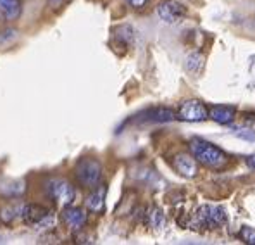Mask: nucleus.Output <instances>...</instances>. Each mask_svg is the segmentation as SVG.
Masks as SVG:
<instances>
[{
    "instance_id": "obj_1",
    "label": "nucleus",
    "mask_w": 255,
    "mask_h": 245,
    "mask_svg": "<svg viewBox=\"0 0 255 245\" xmlns=\"http://www.w3.org/2000/svg\"><path fill=\"white\" fill-rule=\"evenodd\" d=\"M190 152L205 168L211 169H223L228 164V157L219 147L214 143L204 140V138H191L190 140Z\"/></svg>"
},
{
    "instance_id": "obj_2",
    "label": "nucleus",
    "mask_w": 255,
    "mask_h": 245,
    "mask_svg": "<svg viewBox=\"0 0 255 245\" xmlns=\"http://www.w3.org/2000/svg\"><path fill=\"white\" fill-rule=\"evenodd\" d=\"M74 176L85 188H95L102 182V164L93 157H81L74 166Z\"/></svg>"
},
{
    "instance_id": "obj_3",
    "label": "nucleus",
    "mask_w": 255,
    "mask_h": 245,
    "mask_svg": "<svg viewBox=\"0 0 255 245\" xmlns=\"http://www.w3.org/2000/svg\"><path fill=\"white\" fill-rule=\"evenodd\" d=\"M47 195L55 202V206L64 207L71 206L76 197V190H74L73 183H69L64 178H52L47 182Z\"/></svg>"
},
{
    "instance_id": "obj_4",
    "label": "nucleus",
    "mask_w": 255,
    "mask_h": 245,
    "mask_svg": "<svg viewBox=\"0 0 255 245\" xmlns=\"http://www.w3.org/2000/svg\"><path fill=\"white\" fill-rule=\"evenodd\" d=\"M197 221L198 225L205 226V228H221L228 223V214L224 207L221 206L204 204L197 209Z\"/></svg>"
},
{
    "instance_id": "obj_5",
    "label": "nucleus",
    "mask_w": 255,
    "mask_h": 245,
    "mask_svg": "<svg viewBox=\"0 0 255 245\" xmlns=\"http://www.w3.org/2000/svg\"><path fill=\"white\" fill-rule=\"evenodd\" d=\"M176 118L181 119L186 123H200L205 121L209 118V109L205 107L204 102L197 99H190L185 102L179 104L178 112H176Z\"/></svg>"
},
{
    "instance_id": "obj_6",
    "label": "nucleus",
    "mask_w": 255,
    "mask_h": 245,
    "mask_svg": "<svg viewBox=\"0 0 255 245\" xmlns=\"http://www.w3.org/2000/svg\"><path fill=\"white\" fill-rule=\"evenodd\" d=\"M157 14L164 22L174 24V22H179L186 16V7L183 3L176 2V0H164L157 7Z\"/></svg>"
},
{
    "instance_id": "obj_7",
    "label": "nucleus",
    "mask_w": 255,
    "mask_h": 245,
    "mask_svg": "<svg viewBox=\"0 0 255 245\" xmlns=\"http://www.w3.org/2000/svg\"><path fill=\"white\" fill-rule=\"evenodd\" d=\"M64 225L67 226L73 232H78V230H83L86 225V220H88V214L83 207H76V206H67L62 209L61 214Z\"/></svg>"
},
{
    "instance_id": "obj_8",
    "label": "nucleus",
    "mask_w": 255,
    "mask_h": 245,
    "mask_svg": "<svg viewBox=\"0 0 255 245\" xmlns=\"http://www.w3.org/2000/svg\"><path fill=\"white\" fill-rule=\"evenodd\" d=\"M172 166H174L176 171H178L181 176H185V178H193V176H197V173H198L197 159L185 152L176 154L174 159H172Z\"/></svg>"
},
{
    "instance_id": "obj_9",
    "label": "nucleus",
    "mask_w": 255,
    "mask_h": 245,
    "mask_svg": "<svg viewBox=\"0 0 255 245\" xmlns=\"http://www.w3.org/2000/svg\"><path fill=\"white\" fill-rule=\"evenodd\" d=\"M48 213H50V211H48L45 206H40V204H24V206H22L21 220L24 221V225L35 228V226L38 225Z\"/></svg>"
},
{
    "instance_id": "obj_10",
    "label": "nucleus",
    "mask_w": 255,
    "mask_h": 245,
    "mask_svg": "<svg viewBox=\"0 0 255 245\" xmlns=\"http://www.w3.org/2000/svg\"><path fill=\"white\" fill-rule=\"evenodd\" d=\"M22 14L21 0H0V22H12Z\"/></svg>"
},
{
    "instance_id": "obj_11",
    "label": "nucleus",
    "mask_w": 255,
    "mask_h": 245,
    "mask_svg": "<svg viewBox=\"0 0 255 245\" xmlns=\"http://www.w3.org/2000/svg\"><path fill=\"white\" fill-rule=\"evenodd\" d=\"M209 118L219 124H231L236 118V109L233 105L216 104L209 107Z\"/></svg>"
},
{
    "instance_id": "obj_12",
    "label": "nucleus",
    "mask_w": 255,
    "mask_h": 245,
    "mask_svg": "<svg viewBox=\"0 0 255 245\" xmlns=\"http://www.w3.org/2000/svg\"><path fill=\"white\" fill-rule=\"evenodd\" d=\"M85 207L90 213H102L104 207H106V187L104 185L92 188V192L85 201Z\"/></svg>"
},
{
    "instance_id": "obj_13",
    "label": "nucleus",
    "mask_w": 255,
    "mask_h": 245,
    "mask_svg": "<svg viewBox=\"0 0 255 245\" xmlns=\"http://www.w3.org/2000/svg\"><path fill=\"white\" fill-rule=\"evenodd\" d=\"M176 118V112L169 107H155L141 114V121L147 123H167Z\"/></svg>"
},
{
    "instance_id": "obj_14",
    "label": "nucleus",
    "mask_w": 255,
    "mask_h": 245,
    "mask_svg": "<svg viewBox=\"0 0 255 245\" xmlns=\"http://www.w3.org/2000/svg\"><path fill=\"white\" fill-rule=\"evenodd\" d=\"M22 206H24V204H17V202H10L9 206L3 207L2 213H0V216H2V220H3V223H12V221H16L17 218H21Z\"/></svg>"
},
{
    "instance_id": "obj_15",
    "label": "nucleus",
    "mask_w": 255,
    "mask_h": 245,
    "mask_svg": "<svg viewBox=\"0 0 255 245\" xmlns=\"http://www.w3.org/2000/svg\"><path fill=\"white\" fill-rule=\"evenodd\" d=\"M202 66H204V55L200 52H193V54H190L186 57V69L190 73H198L202 69Z\"/></svg>"
},
{
    "instance_id": "obj_16",
    "label": "nucleus",
    "mask_w": 255,
    "mask_h": 245,
    "mask_svg": "<svg viewBox=\"0 0 255 245\" xmlns=\"http://www.w3.org/2000/svg\"><path fill=\"white\" fill-rule=\"evenodd\" d=\"M147 216H148V223L152 226H155V228H160V226H164V223H166L164 213L159 209V207H152Z\"/></svg>"
},
{
    "instance_id": "obj_17",
    "label": "nucleus",
    "mask_w": 255,
    "mask_h": 245,
    "mask_svg": "<svg viewBox=\"0 0 255 245\" xmlns=\"http://www.w3.org/2000/svg\"><path fill=\"white\" fill-rule=\"evenodd\" d=\"M240 237L245 244L255 245V228H252V226H243L240 230Z\"/></svg>"
},
{
    "instance_id": "obj_18",
    "label": "nucleus",
    "mask_w": 255,
    "mask_h": 245,
    "mask_svg": "<svg viewBox=\"0 0 255 245\" xmlns=\"http://www.w3.org/2000/svg\"><path fill=\"white\" fill-rule=\"evenodd\" d=\"M16 29H5V31L0 33V47H2L5 41H12L14 38H16Z\"/></svg>"
},
{
    "instance_id": "obj_19",
    "label": "nucleus",
    "mask_w": 255,
    "mask_h": 245,
    "mask_svg": "<svg viewBox=\"0 0 255 245\" xmlns=\"http://www.w3.org/2000/svg\"><path fill=\"white\" fill-rule=\"evenodd\" d=\"M76 233V242L78 244H92L93 242V237H88V235H83V233H81V230H78V232H74Z\"/></svg>"
},
{
    "instance_id": "obj_20",
    "label": "nucleus",
    "mask_w": 255,
    "mask_h": 245,
    "mask_svg": "<svg viewBox=\"0 0 255 245\" xmlns=\"http://www.w3.org/2000/svg\"><path fill=\"white\" fill-rule=\"evenodd\" d=\"M133 9H143L145 5L148 3V0H126Z\"/></svg>"
},
{
    "instance_id": "obj_21",
    "label": "nucleus",
    "mask_w": 255,
    "mask_h": 245,
    "mask_svg": "<svg viewBox=\"0 0 255 245\" xmlns=\"http://www.w3.org/2000/svg\"><path fill=\"white\" fill-rule=\"evenodd\" d=\"M47 2H48V5L54 7V9H55V7H61L62 5L64 0H47Z\"/></svg>"
},
{
    "instance_id": "obj_22",
    "label": "nucleus",
    "mask_w": 255,
    "mask_h": 245,
    "mask_svg": "<svg viewBox=\"0 0 255 245\" xmlns=\"http://www.w3.org/2000/svg\"><path fill=\"white\" fill-rule=\"evenodd\" d=\"M247 163H249V166H250V168H255V156L249 157V159H247Z\"/></svg>"
}]
</instances>
